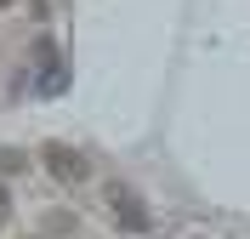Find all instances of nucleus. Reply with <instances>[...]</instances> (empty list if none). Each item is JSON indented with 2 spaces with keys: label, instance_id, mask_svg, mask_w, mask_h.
<instances>
[{
  "label": "nucleus",
  "instance_id": "obj_1",
  "mask_svg": "<svg viewBox=\"0 0 250 239\" xmlns=\"http://www.w3.org/2000/svg\"><path fill=\"white\" fill-rule=\"evenodd\" d=\"M103 199H108L114 222H120L125 234H148V228H154V211L142 205V194H137V188H125V182H108V194H103Z\"/></svg>",
  "mask_w": 250,
  "mask_h": 239
},
{
  "label": "nucleus",
  "instance_id": "obj_4",
  "mask_svg": "<svg viewBox=\"0 0 250 239\" xmlns=\"http://www.w3.org/2000/svg\"><path fill=\"white\" fill-rule=\"evenodd\" d=\"M0 217H12V194H6V182H0Z\"/></svg>",
  "mask_w": 250,
  "mask_h": 239
},
{
  "label": "nucleus",
  "instance_id": "obj_3",
  "mask_svg": "<svg viewBox=\"0 0 250 239\" xmlns=\"http://www.w3.org/2000/svg\"><path fill=\"white\" fill-rule=\"evenodd\" d=\"M29 171V154L23 148H0V176H23Z\"/></svg>",
  "mask_w": 250,
  "mask_h": 239
},
{
  "label": "nucleus",
  "instance_id": "obj_2",
  "mask_svg": "<svg viewBox=\"0 0 250 239\" xmlns=\"http://www.w3.org/2000/svg\"><path fill=\"white\" fill-rule=\"evenodd\" d=\"M40 165H46L57 182H85V176H91L85 154H80V148H68V143H46V148H40Z\"/></svg>",
  "mask_w": 250,
  "mask_h": 239
}]
</instances>
